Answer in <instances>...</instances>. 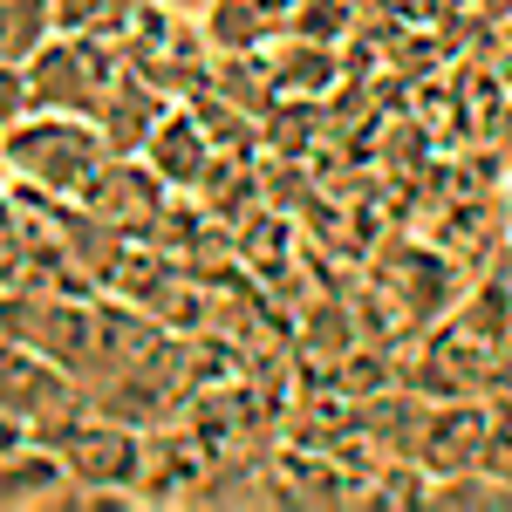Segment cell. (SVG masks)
Returning <instances> with one entry per match:
<instances>
[{
    "label": "cell",
    "instance_id": "4fadbf2b",
    "mask_svg": "<svg viewBox=\"0 0 512 512\" xmlns=\"http://www.w3.org/2000/svg\"><path fill=\"white\" fill-rule=\"evenodd\" d=\"M492 35H499V76H506V89H512V21H506V28H492Z\"/></svg>",
    "mask_w": 512,
    "mask_h": 512
},
{
    "label": "cell",
    "instance_id": "7c38bea8",
    "mask_svg": "<svg viewBox=\"0 0 512 512\" xmlns=\"http://www.w3.org/2000/svg\"><path fill=\"white\" fill-rule=\"evenodd\" d=\"M485 403H492V417H499V424H512V369L499 376V390L485 396Z\"/></svg>",
    "mask_w": 512,
    "mask_h": 512
},
{
    "label": "cell",
    "instance_id": "5bb4252c",
    "mask_svg": "<svg viewBox=\"0 0 512 512\" xmlns=\"http://www.w3.org/2000/svg\"><path fill=\"white\" fill-rule=\"evenodd\" d=\"M506 253H512V246H506Z\"/></svg>",
    "mask_w": 512,
    "mask_h": 512
},
{
    "label": "cell",
    "instance_id": "5b68a950",
    "mask_svg": "<svg viewBox=\"0 0 512 512\" xmlns=\"http://www.w3.org/2000/svg\"><path fill=\"white\" fill-rule=\"evenodd\" d=\"M55 451L69 458V472H76L82 485H130V492H137V472H144V431H137V424L89 410Z\"/></svg>",
    "mask_w": 512,
    "mask_h": 512
},
{
    "label": "cell",
    "instance_id": "30bf717a",
    "mask_svg": "<svg viewBox=\"0 0 512 512\" xmlns=\"http://www.w3.org/2000/svg\"><path fill=\"white\" fill-rule=\"evenodd\" d=\"M137 14H144V0H55V28L103 35V41L137 35Z\"/></svg>",
    "mask_w": 512,
    "mask_h": 512
},
{
    "label": "cell",
    "instance_id": "8fae6325",
    "mask_svg": "<svg viewBox=\"0 0 512 512\" xmlns=\"http://www.w3.org/2000/svg\"><path fill=\"white\" fill-rule=\"evenodd\" d=\"M465 7H472L485 28H506V21H512V0H465Z\"/></svg>",
    "mask_w": 512,
    "mask_h": 512
},
{
    "label": "cell",
    "instance_id": "3957f363",
    "mask_svg": "<svg viewBox=\"0 0 512 512\" xmlns=\"http://www.w3.org/2000/svg\"><path fill=\"white\" fill-rule=\"evenodd\" d=\"M7 342L82 369L96 349V301L89 294H7Z\"/></svg>",
    "mask_w": 512,
    "mask_h": 512
},
{
    "label": "cell",
    "instance_id": "9c48e42d",
    "mask_svg": "<svg viewBox=\"0 0 512 512\" xmlns=\"http://www.w3.org/2000/svg\"><path fill=\"white\" fill-rule=\"evenodd\" d=\"M424 506H437V512H512V485H499L485 465H465V472L431 478V499Z\"/></svg>",
    "mask_w": 512,
    "mask_h": 512
},
{
    "label": "cell",
    "instance_id": "ba28073f",
    "mask_svg": "<svg viewBox=\"0 0 512 512\" xmlns=\"http://www.w3.org/2000/svg\"><path fill=\"white\" fill-rule=\"evenodd\" d=\"M171 110H178V103H164V89L130 62V69L117 76V89H110V103H103V117H96V123H103V137H110V151H144Z\"/></svg>",
    "mask_w": 512,
    "mask_h": 512
},
{
    "label": "cell",
    "instance_id": "277c9868",
    "mask_svg": "<svg viewBox=\"0 0 512 512\" xmlns=\"http://www.w3.org/2000/svg\"><path fill=\"white\" fill-rule=\"evenodd\" d=\"M82 205H89L103 226H117V233L144 239V233H151V219L171 205V185H164V171L144 158V151H110V164L89 178Z\"/></svg>",
    "mask_w": 512,
    "mask_h": 512
},
{
    "label": "cell",
    "instance_id": "8992f818",
    "mask_svg": "<svg viewBox=\"0 0 512 512\" xmlns=\"http://www.w3.org/2000/svg\"><path fill=\"white\" fill-rule=\"evenodd\" d=\"M76 485L69 458L41 437H14L7 458H0V506L7 512H55V499Z\"/></svg>",
    "mask_w": 512,
    "mask_h": 512
},
{
    "label": "cell",
    "instance_id": "52a82bcc",
    "mask_svg": "<svg viewBox=\"0 0 512 512\" xmlns=\"http://www.w3.org/2000/svg\"><path fill=\"white\" fill-rule=\"evenodd\" d=\"M144 158L164 171V185H171V192H198V185H205V171H212V158H219V144H212V130L198 123L192 103H178V110L158 123V137L144 144Z\"/></svg>",
    "mask_w": 512,
    "mask_h": 512
},
{
    "label": "cell",
    "instance_id": "7a4b0ae2",
    "mask_svg": "<svg viewBox=\"0 0 512 512\" xmlns=\"http://www.w3.org/2000/svg\"><path fill=\"white\" fill-rule=\"evenodd\" d=\"M130 69V55H117L103 35H55L28 55V82H35V110H76V117H103L117 76Z\"/></svg>",
    "mask_w": 512,
    "mask_h": 512
},
{
    "label": "cell",
    "instance_id": "6da1fadb",
    "mask_svg": "<svg viewBox=\"0 0 512 512\" xmlns=\"http://www.w3.org/2000/svg\"><path fill=\"white\" fill-rule=\"evenodd\" d=\"M110 164V137L76 110H28L7 123V171L48 198H82L89 178Z\"/></svg>",
    "mask_w": 512,
    "mask_h": 512
}]
</instances>
